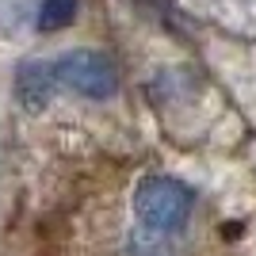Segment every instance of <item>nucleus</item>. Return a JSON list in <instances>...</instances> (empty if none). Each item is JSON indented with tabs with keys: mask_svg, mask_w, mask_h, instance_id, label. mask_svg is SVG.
Segmentation results:
<instances>
[{
	"mask_svg": "<svg viewBox=\"0 0 256 256\" xmlns=\"http://www.w3.org/2000/svg\"><path fill=\"white\" fill-rule=\"evenodd\" d=\"M195 192L176 176H146L134 192V214L153 234H180L192 222Z\"/></svg>",
	"mask_w": 256,
	"mask_h": 256,
	"instance_id": "nucleus-1",
	"label": "nucleus"
},
{
	"mask_svg": "<svg viewBox=\"0 0 256 256\" xmlns=\"http://www.w3.org/2000/svg\"><path fill=\"white\" fill-rule=\"evenodd\" d=\"M54 69H58V84L84 100H111L118 88V69L100 50H69L54 62Z\"/></svg>",
	"mask_w": 256,
	"mask_h": 256,
	"instance_id": "nucleus-2",
	"label": "nucleus"
},
{
	"mask_svg": "<svg viewBox=\"0 0 256 256\" xmlns=\"http://www.w3.org/2000/svg\"><path fill=\"white\" fill-rule=\"evenodd\" d=\"M58 88L62 84H58L54 62H23L20 73H16V96H20V104L27 111H42Z\"/></svg>",
	"mask_w": 256,
	"mask_h": 256,
	"instance_id": "nucleus-3",
	"label": "nucleus"
},
{
	"mask_svg": "<svg viewBox=\"0 0 256 256\" xmlns=\"http://www.w3.org/2000/svg\"><path fill=\"white\" fill-rule=\"evenodd\" d=\"M76 4L80 0H42L38 8V31H62L76 20Z\"/></svg>",
	"mask_w": 256,
	"mask_h": 256,
	"instance_id": "nucleus-4",
	"label": "nucleus"
},
{
	"mask_svg": "<svg viewBox=\"0 0 256 256\" xmlns=\"http://www.w3.org/2000/svg\"><path fill=\"white\" fill-rule=\"evenodd\" d=\"M164 237H168V234H153V230L138 234L134 241H130V256H176Z\"/></svg>",
	"mask_w": 256,
	"mask_h": 256,
	"instance_id": "nucleus-5",
	"label": "nucleus"
}]
</instances>
